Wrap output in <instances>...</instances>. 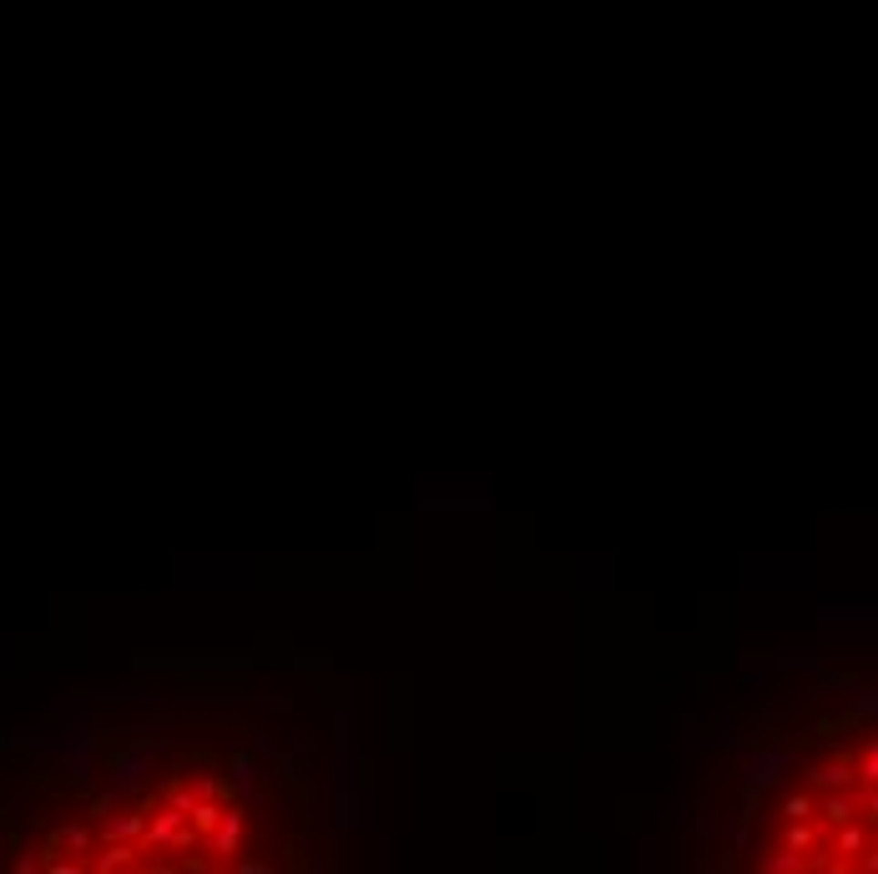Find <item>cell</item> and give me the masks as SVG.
<instances>
[{"instance_id": "cell-5", "label": "cell", "mask_w": 878, "mask_h": 874, "mask_svg": "<svg viewBox=\"0 0 878 874\" xmlns=\"http://www.w3.org/2000/svg\"><path fill=\"white\" fill-rule=\"evenodd\" d=\"M238 844H243V814L238 809H222V819H217L207 849H212V854H238Z\"/></svg>"}, {"instance_id": "cell-9", "label": "cell", "mask_w": 878, "mask_h": 874, "mask_svg": "<svg viewBox=\"0 0 878 874\" xmlns=\"http://www.w3.org/2000/svg\"><path fill=\"white\" fill-rule=\"evenodd\" d=\"M147 834V819L141 814H121V819H101V839H137Z\"/></svg>"}, {"instance_id": "cell-13", "label": "cell", "mask_w": 878, "mask_h": 874, "mask_svg": "<svg viewBox=\"0 0 878 874\" xmlns=\"http://www.w3.org/2000/svg\"><path fill=\"white\" fill-rule=\"evenodd\" d=\"M813 814H818L813 794H788L782 798V819H813Z\"/></svg>"}, {"instance_id": "cell-6", "label": "cell", "mask_w": 878, "mask_h": 874, "mask_svg": "<svg viewBox=\"0 0 878 874\" xmlns=\"http://www.w3.org/2000/svg\"><path fill=\"white\" fill-rule=\"evenodd\" d=\"M868 829L873 824L858 814V819H848V824H838V839H833V854H848V859H858V854L868 849Z\"/></svg>"}, {"instance_id": "cell-18", "label": "cell", "mask_w": 878, "mask_h": 874, "mask_svg": "<svg viewBox=\"0 0 878 874\" xmlns=\"http://www.w3.org/2000/svg\"><path fill=\"white\" fill-rule=\"evenodd\" d=\"M873 829H878V824H873Z\"/></svg>"}, {"instance_id": "cell-15", "label": "cell", "mask_w": 878, "mask_h": 874, "mask_svg": "<svg viewBox=\"0 0 878 874\" xmlns=\"http://www.w3.org/2000/svg\"><path fill=\"white\" fill-rule=\"evenodd\" d=\"M111 809H117V794H101L97 804H91V814H97V819H111Z\"/></svg>"}, {"instance_id": "cell-2", "label": "cell", "mask_w": 878, "mask_h": 874, "mask_svg": "<svg viewBox=\"0 0 878 874\" xmlns=\"http://www.w3.org/2000/svg\"><path fill=\"white\" fill-rule=\"evenodd\" d=\"M863 794H868V784L863 788H828V798L818 804V819L823 824H848V819H858L863 814Z\"/></svg>"}, {"instance_id": "cell-14", "label": "cell", "mask_w": 878, "mask_h": 874, "mask_svg": "<svg viewBox=\"0 0 878 874\" xmlns=\"http://www.w3.org/2000/svg\"><path fill=\"white\" fill-rule=\"evenodd\" d=\"M853 764H858V778H863V784H878V738L853 758Z\"/></svg>"}, {"instance_id": "cell-3", "label": "cell", "mask_w": 878, "mask_h": 874, "mask_svg": "<svg viewBox=\"0 0 878 874\" xmlns=\"http://www.w3.org/2000/svg\"><path fill=\"white\" fill-rule=\"evenodd\" d=\"M742 768H748V784H752V788H772V784H778V778L792 768V748H768V754L748 758Z\"/></svg>"}, {"instance_id": "cell-10", "label": "cell", "mask_w": 878, "mask_h": 874, "mask_svg": "<svg viewBox=\"0 0 878 874\" xmlns=\"http://www.w3.org/2000/svg\"><path fill=\"white\" fill-rule=\"evenodd\" d=\"M823 622H878V607H838V601H828Z\"/></svg>"}, {"instance_id": "cell-4", "label": "cell", "mask_w": 878, "mask_h": 874, "mask_svg": "<svg viewBox=\"0 0 878 874\" xmlns=\"http://www.w3.org/2000/svg\"><path fill=\"white\" fill-rule=\"evenodd\" d=\"M808 784L813 788H853V778H858V764H853V754H838L833 764H818V768H808Z\"/></svg>"}, {"instance_id": "cell-12", "label": "cell", "mask_w": 878, "mask_h": 874, "mask_svg": "<svg viewBox=\"0 0 878 874\" xmlns=\"http://www.w3.org/2000/svg\"><path fill=\"white\" fill-rule=\"evenodd\" d=\"M217 819H222V804H212V798H197L192 804V829L197 834H212Z\"/></svg>"}, {"instance_id": "cell-11", "label": "cell", "mask_w": 878, "mask_h": 874, "mask_svg": "<svg viewBox=\"0 0 878 874\" xmlns=\"http://www.w3.org/2000/svg\"><path fill=\"white\" fill-rule=\"evenodd\" d=\"M228 774H232V788H248V798H253V784H258V764H253L248 754H232V758H228Z\"/></svg>"}, {"instance_id": "cell-17", "label": "cell", "mask_w": 878, "mask_h": 874, "mask_svg": "<svg viewBox=\"0 0 878 874\" xmlns=\"http://www.w3.org/2000/svg\"><path fill=\"white\" fill-rule=\"evenodd\" d=\"M858 864H863L868 874H878V844H873V849H863V854H858Z\"/></svg>"}, {"instance_id": "cell-1", "label": "cell", "mask_w": 878, "mask_h": 874, "mask_svg": "<svg viewBox=\"0 0 878 874\" xmlns=\"http://www.w3.org/2000/svg\"><path fill=\"white\" fill-rule=\"evenodd\" d=\"M141 672H177V678H243L248 657H137Z\"/></svg>"}, {"instance_id": "cell-16", "label": "cell", "mask_w": 878, "mask_h": 874, "mask_svg": "<svg viewBox=\"0 0 878 874\" xmlns=\"http://www.w3.org/2000/svg\"><path fill=\"white\" fill-rule=\"evenodd\" d=\"M273 864L268 859H238V874H268Z\"/></svg>"}, {"instance_id": "cell-8", "label": "cell", "mask_w": 878, "mask_h": 874, "mask_svg": "<svg viewBox=\"0 0 878 874\" xmlns=\"http://www.w3.org/2000/svg\"><path fill=\"white\" fill-rule=\"evenodd\" d=\"M762 869H768V874H802V869H808V854H802V849H788V844H782V849L762 854Z\"/></svg>"}, {"instance_id": "cell-7", "label": "cell", "mask_w": 878, "mask_h": 874, "mask_svg": "<svg viewBox=\"0 0 878 874\" xmlns=\"http://www.w3.org/2000/svg\"><path fill=\"white\" fill-rule=\"evenodd\" d=\"M137 854H141V844H121V839H107V849L91 859V869H121V864H137Z\"/></svg>"}]
</instances>
